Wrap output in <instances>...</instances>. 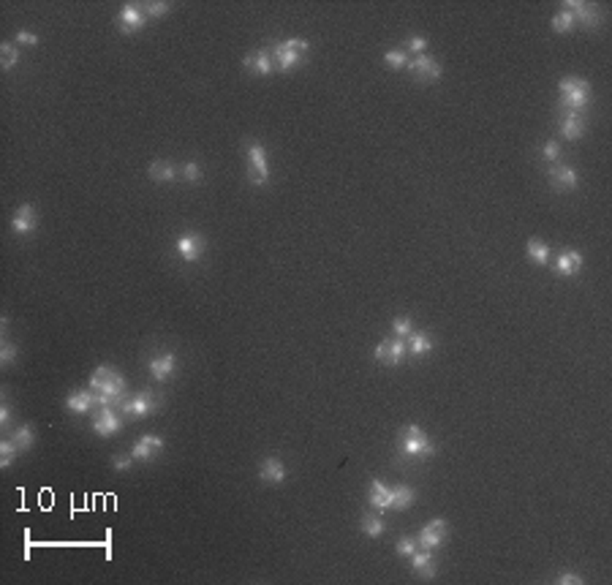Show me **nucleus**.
I'll return each instance as SVG.
<instances>
[{
	"label": "nucleus",
	"mask_w": 612,
	"mask_h": 585,
	"mask_svg": "<svg viewBox=\"0 0 612 585\" xmlns=\"http://www.w3.org/2000/svg\"><path fill=\"white\" fill-rule=\"evenodd\" d=\"M11 422H14V414H11V408L3 403V408H0V425L3 428H11Z\"/></svg>",
	"instance_id": "a18cd8bd"
},
{
	"label": "nucleus",
	"mask_w": 612,
	"mask_h": 585,
	"mask_svg": "<svg viewBox=\"0 0 612 585\" xmlns=\"http://www.w3.org/2000/svg\"><path fill=\"white\" fill-rule=\"evenodd\" d=\"M582 270V256H580V251H561L558 253V259H555V272L561 275V278H571V275H577V272Z\"/></svg>",
	"instance_id": "aec40b11"
},
{
	"label": "nucleus",
	"mask_w": 612,
	"mask_h": 585,
	"mask_svg": "<svg viewBox=\"0 0 612 585\" xmlns=\"http://www.w3.org/2000/svg\"><path fill=\"white\" fill-rule=\"evenodd\" d=\"M158 405H161V398H158L153 390H142V392H136V395H126V398L117 403V411L126 414V416H147V414H153Z\"/></svg>",
	"instance_id": "20e7f679"
},
{
	"label": "nucleus",
	"mask_w": 612,
	"mask_h": 585,
	"mask_svg": "<svg viewBox=\"0 0 612 585\" xmlns=\"http://www.w3.org/2000/svg\"><path fill=\"white\" fill-rule=\"evenodd\" d=\"M90 390H93L95 395L109 398V401L115 403V408H117V403L126 398V376H123L120 370L109 367V365H101V367H95V373L90 376Z\"/></svg>",
	"instance_id": "f257e3e1"
},
{
	"label": "nucleus",
	"mask_w": 612,
	"mask_h": 585,
	"mask_svg": "<svg viewBox=\"0 0 612 585\" xmlns=\"http://www.w3.org/2000/svg\"><path fill=\"white\" fill-rule=\"evenodd\" d=\"M400 452L405 457H430V454H436V444L425 436V430L419 425H408L400 439Z\"/></svg>",
	"instance_id": "7ed1b4c3"
},
{
	"label": "nucleus",
	"mask_w": 612,
	"mask_h": 585,
	"mask_svg": "<svg viewBox=\"0 0 612 585\" xmlns=\"http://www.w3.org/2000/svg\"><path fill=\"white\" fill-rule=\"evenodd\" d=\"M144 8H147L150 17H164V14L169 11V3H147Z\"/></svg>",
	"instance_id": "37998d69"
},
{
	"label": "nucleus",
	"mask_w": 612,
	"mask_h": 585,
	"mask_svg": "<svg viewBox=\"0 0 612 585\" xmlns=\"http://www.w3.org/2000/svg\"><path fill=\"white\" fill-rule=\"evenodd\" d=\"M11 441L19 447V452L33 450V444H36V430H33L30 425H19V428L14 430V436H11Z\"/></svg>",
	"instance_id": "cd10ccee"
},
{
	"label": "nucleus",
	"mask_w": 612,
	"mask_h": 585,
	"mask_svg": "<svg viewBox=\"0 0 612 585\" xmlns=\"http://www.w3.org/2000/svg\"><path fill=\"white\" fill-rule=\"evenodd\" d=\"M405 352H408V346H405V341L403 338H387V341H381L379 346H376V360L381 362V365H400L403 357H405Z\"/></svg>",
	"instance_id": "6e6552de"
},
{
	"label": "nucleus",
	"mask_w": 612,
	"mask_h": 585,
	"mask_svg": "<svg viewBox=\"0 0 612 585\" xmlns=\"http://www.w3.org/2000/svg\"><path fill=\"white\" fill-rule=\"evenodd\" d=\"M414 501H417L414 488H408V485H394L392 488V506L394 509H408Z\"/></svg>",
	"instance_id": "c85d7f7f"
},
{
	"label": "nucleus",
	"mask_w": 612,
	"mask_h": 585,
	"mask_svg": "<svg viewBox=\"0 0 612 585\" xmlns=\"http://www.w3.org/2000/svg\"><path fill=\"white\" fill-rule=\"evenodd\" d=\"M408 55H405V49H387L384 52V63L390 66V68H405L408 66Z\"/></svg>",
	"instance_id": "2f4dec72"
},
{
	"label": "nucleus",
	"mask_w": 612,
	"mask_h": 585,
	"mask_svg": "<svg viewBox=\"0 0 612 585\" xmlns=\"http://www.w3.org/2000/svg\"><path fill=\"white\" fill-rule=\"evenodd\" d=\"M561 134L566 136L568 142H574V139H580V136L585 134V117L580 115V112H564V120H561Z\"/></svg>",
	"instance_id": "5701e85b"
},
{
	"label": "nucleus",
	"mask_w": 612,
	"mask_h": 585,
	"mask_svg": "<svg viewBox=\"0 0 612 585\" xmlns=\"http://www.w3.org/2000/svg\"><path fill=\"white\" fill-rule=\"evenodd\" d=\"M204 253V240L199 234H182L177 240V256L182 262H199Z\"/></svg>",
	"instance_id": "ddd939ff"
},
{
	"label": "nucleus",
	"mask_w": 612,
	"mask_h": 585,
	"mask_svg": "<svg viewBox=\"0 0 612 585\" xmlns=\"http://www.w3.org/2000/svg\"><path fill=\"white\" fill-rule=\"evenodd\" d=\"M272 63H275V71H291V68H297L300 63H303V57L305 55H300L294 46L289 44V41H280V44L272 46Z\"/></svg>",
	"instance_id": "9d476101"
},
{
	"label": "nucleus",
	"mask_w": 612,
	"mask_h": 585,
	"mask_svg": "<svg viewBox=\"0 0 612 585\" xmlns=\"http://www.w3.org/2000/svg\"><path fill=\"white\" fill-rule=\"evenodd\" d=\"M242 66L248 68V71H254V74H259V77H269L272 71H275V63H272V55L267 52V49H259V52H251L245 60H242Z\"/></svg>",
	"instance_id": "6ab92c4d"
},
{
	"label": "nucleus",
	"mask_w": 612,
	"mask_h": 585,
	"mask_svg": "<svg viewBox=\"0 0 612 585\" xmlns=\"http://www.w3.org/2000/svg\"><path fill=\"white\" fill-rule=\"evenodd\" d=\"M202 178H204V172H202V164H199V161L191 158V161L182 164V180L185 182H199Z\"/></svg>",
	"instance_id": "473e14b6"
},
{
	"label": "nucleus",
	"mask_w": 612,
	"mask_h": 585,
	"mask_svg": "<svg viewBox=\"0 0 612 585\" xmlns=\"http://www.w3.org/2000/svg\"><path fill=\"white\" fill-rule=\"evenodd\" d=\"M17 44L36 46V44H39V36H36V33H30V30H19V33H17Z\"/></svg>",
	"instance_id": "79ce46f5"
},
{
	"label": "nucleus",
	"mask_w": 612,
	"mask_h": 585,
	"mask_svg": "<svg viewBox=\"0 0 612 585\" xmlns=\"http://www.w3.org/2000/svg\"><path fill=\"white\" fill-rule=\"evenodd\" d=\"M397 555H403V558H411L414 553H417V539L414 537H403V539L397 541V550H394Z\"/></svg>",
	"instance_id": "58836bf2"
},
{
	"label": "nucleus",
	"mask_w": 612,
	"mask_h": 585,
	"mask_svg": "<svg viewBox=\"0 0 612 585\" xmlns=\"http://www.w3.org/2000/svg\"><path fill=\"white\" fill-rule=\"evenodd\" d=\"M370 504L376 509H392V488L384 485L381 479H373L370 482Z\"/></svg>",
	"instance_id": "b1692460"
},
{
	"label": "nucleus",
	"mask_w": 612,
	"mask_h": 585,
	"mask_svg": "<svg viewBox=\"0 0 612 585\" xmlns=\"http://www.w3.org/2000/svg\"><path fill=\"white\" fill-rule=\"evenodd\" d=\"M525 253L530 256V262L533 265H539V267H547V262H550V245L547 242H542V240H528V245H525Z\"/></svg>",
	"instance_id": "bb28decb"
},
{
	"label": "nucleus",
	"mask_w": 612,
	"mask_h": 585,
	"mask_svg": "<svg viewBox=\"0 0 612 585\" xmlns=\"http://www.w3.org/2000/svg\"><path fill=\"white\" fill-rule=\"evenodd\" d=\"M384 531H387V526H384V520H381L379 515H370V512H367V515L362 517V534H365V537L379 539Z\"/></svg>",
	"instance_id": "c756f323"
},
{
	"label": "nucleus",
	"mask_w": 612,
	"mask_h": 585,
	"mask_svg": "<svg viewBox=\"0 0 612 585\" xmlns=\"http://www.w3.org/2000/svg\"><path fill=\"white\" fill-rule=\"evenodd\" d=\"M66 408L74 411V414H90V411H95V392L79 390V392L68 395V398H66Z\"/></svg>",
	"instance_id": "4be33fe9"
},
{
	"label": "nucleus",
	"mask_w": 612,
	"mask_h": 585,
	"mask_svg": "<svg viewBox=\"0 0 612 585\" xmlns=\"http://www.w3.org/2000/svg\"><path fill=\"white\" fill-rule=\"evenodd\" d=\"M117 19H120V30H123V33H136V30L144 28V14H142V8L133 6V3H126V6L120 8Z\"/></svg>",
	"instance_id": "a211bd4d"
},
{
	"label": "nucleus",
	"mask_w": 612,
	"mask_h": 585,
	"mask_svg": "<svg viewBox=\"0 0 612 585\" xmlns=\"http://www.w3.org/2000/svg\"><path fill=\"white\" fill-rule=\"evenodd\" d=\"M112 468H115L117 474H126V471H131V468H133V457H131V454H115V457H112Z\"/></svg>",
	"instance_id": "ea45409f"
},
{
	"label": "nucleus",
	"mask_w": 612,
	"mask_h": 585,
	"mask_svg": "<svg viewBox=\"0 0 612 585\" xmlns=\"http://www.w3.org/2000/svg\"><path fill=\"white\" fill-rule=\"evenodd\" d=\"M405 55L411 57V55H428V41L422 39V36H411L408 41H405Z\"/></svg>",
	"instance_id": "e433bc0d"
},
{
	"label": "nucleus",
	"mask_w": 612,
	"mask_h": 585,
	"mask_svg": "<svg viewBox=\"0 0 612 585\" xmlns=\"http://www.w3.org/2000/svg\"><path fill=\"white\" fill-rule=\"evenodd\" d=\"M93 430L101 436V439H109L115 433L123 430V416L115 405H101L95 408V419H93Z\"/></svg>",
	"instance_id": "423d86ee"
},
{
	"label": "nucleus",
	"mask_w": 612,
	"mask_h": 585,
	"mask_svg": "<svg viewBox=\"0 0 612 585\" xmlns=\"http://www.w3.org/2000/svg\"><path fill=\"white\" fill-rule=\"evenodd\" d=\"M17 63H19V49L14 44H8V41H3L0 44V66H3V71H11Z\"/></svg>",
	"instance_id": "7c9ffc66"
},
{
	"label": "nucleus",
	"mask_w": 612,
	"mask_h": 585,
	"mask_svg": "<svg viewBox=\"0 0 612 585\" xmlns=\"http://www.w3.org/2000/svg\"><path fill=\"white\" fill-rule=\"evenodd\" d=\"M408 352H411L414 357L430 354V352H433V338H430V332H425V329L411 332V335H408Z\"/></svg>",
	"instance_id": "a878e982"
},
{
	"label": "nucleus",
	"mask_w": 612,
	"mask_h": 585,
	"mask_svg": "<svg viewBox=\"0 0 612 585\" xmlns=\"http://www.w3.org/2000/svg\"><path fill=\"white\" fill-rule=\"evenodd\" d=\"M564 11H568V14L574 17V22L580 19L585 28H596V25H599V11H596L593 6H588V3L566 0V3H564Z\"/></svg>",
	"instance_id": "dca6fc26"
},
{
	"label": "nucleus",
	"mask_w": 612,
	"mask_h": 585,
	"mask_svg": "<svg viewBox=\"0 0 612 585\" xmlns=\"http://www.w3.org/2000/svg\"><path fill=\"white\" fill-rule=\"evenodd\" d=\"M574 28V17L568 14V11H558L555 17H553V30L555 33H568Z\"/></svg>",
	"instance_id": "f704fd0d"
},
{
	"label": "nucleus",
	"mask_w": 612,
	"mask_h": 585,
	"mask_svg": "<svg viewBox=\"0 0 612 585\" xmlns=\"http://www.w3.org/2000/svg\"><path fill=\"white\" fill-rule=\"evenodd\" d=\"M392 332H394V338H408L411 332H414V327H411V318L408 316H400V318H394L392 321Z\"/></svg>",
	"instance_id": "c9c22d12"
},
{
	"label": "nucleus",
	"mask_w": 612,
	"mask_h": 585,
	"mask_svg": "<svg viewBox=\"0 0 612 585\" xmlns=\"http://www.w3.org/2000/svg\"><path fill=\"white\" fill-rule=\"evenodd\" d=\"M558 583L561 585H580L582 583V577H577V575H574V572H561V575H558Z\"/></svg>",
	"instance_id": "c03bdc74"
},
{
	"label": "nucleus",
	"mask_w": 612,
	"mask_h": 585,
	"mask_svg": "<svg viewBox=\"0 0 612 585\" xmlns=\"http://www.w3.org/2000/svg\"><path fill=\"white\" fill-rule=\"evenodd\" d=\"M542 158H544L547 164H558V158H561V147H558V142L547 139L544 147H542Z\"/></svg>",
	"instance_id": "4c0bfd02"
},
{
	"label": "nucleus",
	"mask_w": 612,
	"mask_h": 585,
	"mask_svg": "<svg viewBox=\"0 0 612 585\" xmlns=\"http://www.w3.org/2000/svg\"><path fill=\"white\" fill-rule=\"evenodd\" d=\"M446 534H449V526H446V520H441V517H436V520H430L422 531H419V537H417V541L422 544V550H436V547H441L443 541H446Z\"/></svg>",
	"instance_id": "1a4fd4ad"
},
{
	"label": "nucleus",
	"mask_w": 612,
	"mask_h": 585,
	"mask_svg": "<svg viewBox=\"0 0 612 585\" xmlns=\"http://www.w3.org/2000/svg\"><path fill=\"white\" fill-rule=\"evenodd\" d=\"M550 180L558 191H574L577 188V172L571 166H564V164H553L550 166Z\"/></svg>",
	"instance_id": "412c9836"
},
{
	"label": "nucleus",
	"mask_w": 612,
	"mask_h": 585,
	"mask_svg": "<svg viewBox=\"0 0 612 585\" xmlns=\"http://www.w3.org/2000/svg\"><path fill=\"white\" fill-rule=\"evenodd\" d=\"M150 376L155 378V381H166V378H172L177 370V357L172 352H164V354H155L153 360H150Z\"/></svg>",
	"instance_id": "2eb2a0df"
},
{
	"label": "nucleus",
	"mask_w": 612,
	"mask_h": 585,
	"mask_svg": "<svg viewBox=\"0 0 612 585\" xmlns=\"http://www.w3.org/2000/svg\"><path fill=\"white\" fill-rule=\"evenodd\" d=\"M411 566H414L417 575H422V580H433L438 575L433 550H417V553L411 555Z\"/></svg>",
	"instance_id": "f3484780"
},
{
	"label": "nucleus",
	"mask_w": 612,
	"mask_h": 585,
	"mask_svg": "<svg viewBox=\"0 0 612 585\" xmlns=\"http://www.w3.org/2000/svg\"><path fill=\"white\" fill-rule=\"evenodd\" d=\"M14 360H17V346L8 343V341H3V346H0V362H3V367L14 365Z\"/></svg>",
	"instance_id": "a19ab883"
},
{
	"label": "nucleus",
	"mask_w": 612,
	"mask_h": 585,
	"mask_svg": "<svg viewBox=\"0 0 612 585\" xmlns=\"http://www.w3.org/2000/svg\"><path fill=\"white\" fill-rule=\"evenodd\" d=\"M558 90H561L564 109H568V112H580L582 115V109L591 106V85L585 79H580V77H564Z\"/></svg>",
	"instance_id": "f03ea898"
},
{
	"label": "nucleus",
	"mask_w": 612,
	"mask_h": 585,
	"mask_svg": "<svg viewBox=\"0 0 612 585\" xmlns=\"http://www.w3.org/2000/svg\"><path fill=\"white\" fill-rule=\"evenodd\" d=\"M419 82H438L441 79V74H443V68H441V63H436L430 55H419V57H411L408 60V66H405Z\"/></svg>",
	"instance_id": "0eeeda50"
},
{
	"label": "nucleus",
	"mask_w": 612,
	"mask_h": 585,
	"mask_svg": "<svg viewBox=\"0 0 612 585\" xmlns=\"http://www.w3.org/2000/svg\"><path fill=\"white\" fill-rule=\"evenodd\" d=\"M147 175H150V180H155V182H175L177 180V169L172 161H153V164L147 166Z\"/></svg>",
	"instance_id": "393cba45"
},
{
	"label": "nucleus",
	"mask_w": 612,
	"mask_h": 585,
	"mask_svg": "<svg viewBox=\"0 0 612 585\" xmlns=\"http://www.w3.org/2000/svg\"><path fill=\"white\" fill-rule=\"evenodd\" d=\"M36 226H39V215H36L33 204H22V207L14 213V218H11V229H14V234H19V237L33 234Z\"/></svg>",
	"instance_id": "f8f14e48"
},
{
	"label": "nucleus",
	"mask_w": 612,
	"mask_h": 585,
	"mask_svg": "<svg viewBox=\"0 0 612 585\" xmlns=\"http://www.w3.org/2000/svg\"><path fill=\"white\" fill-rule=\"evenodd\" d=\"M161 452H164V439L155 436V433H147V436H142V439L133 444L131 457L139 460V463H150V460H155Z\"/></svg>",
	"instance_id": "9b49d317"
},
{
	"label": "nucleus",
	"mask_w": 612,
	"mask_h": 585,
	"mask_svg": "<svg viewBox=\"0 0 612 585\" xmlns=\"http://www.w3.org/2000/svg\"><path fill=\"white\" fill-rule=\"evenodd\" d=\"M17 452H19V447H17L11 439H8V441H3V444H0V466H3V468H11V466H14Z\"/></svg>",
	"instance_id": "72a5a7b5"
},
{
	"label": "nucleus",
	"mask_w": 612,
	"mask_h": 585,
	"mask_svg": "<svg viewBox=\"0 0 612 585\" xmlns=\"http://www.w3.org/2000/svg\"><path fill=\"white\" fill-rule=\"evenodd\" d=\"M248 180L254 185H267L269 182V164H267V150L259 142H248Z\"/></svg>",
	"instance_id": "39448f33"
},
{
	"label": "nucleus",
	"mask_w": 612,
	"mask_h": 585,
	"mask_svg": "<svg viewBox=\"0 0 612 585\" xmlns=\"http://www.w3.org/2000/svg\"><path fill=\"white\" fill-rule=\"evenodd\" d=\"M289 471H286V463L280 457H264L259 463V479L262 482H269V485H280L286 482Z\"/></svg>",
	"instance_id": "4468645a"
}]
</instances>
